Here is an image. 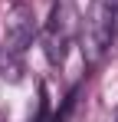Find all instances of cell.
<instances>
[{
    "instance_id": "1",
    "label": "cell",
    "mask_w": 118,
    "mask_h": 122,
    "mask_svg": "<svg viewBox=\"0 0 118 122\" xmlns=\"http://www.w3.org/2000/svg\"><path fill=\"white\" fill-rule=\"evenodd\" d=\"M115 30H118V13L105 0H95V3L89 7L82 26H79V43H82L85 63H98L108 53V46L115 40Z\"/></svg>"
},
{
    "instance_id": "2",
    "label": "cell",
    "mask_w": 118,
    "mask_h": 122,
    "mask_svg": "<svg viewBox=\"0 0 118 122\" xmlns=\"http://www.w3.org/2000/svg\"><path fill=\"white\" fill-rule=\"evenodd\" d=\"M79 26H82V20H79L76 3L72 0H56L53 13H49V23L43 30V50H46V60L53 66L66 63V53H69L72 40L79 36Z\"/></svg>"
},
{
    "instance_id": "3",
    "label": "cell",
    "mask_w": 118,
    "mask_h": 122,
    "mask_svg": "<svg viewBox=\"0 0 118 122\" xmlns=\"http://www.w3.org/2000/svg\"><path fill=\"white\" fill-rule=\"evenodd\" d=\"M39 36V26H36V13L30 3H13L10 13H7V26H3V50L10 53H26L33 40Z\"/></svg>"
},
{
    "instance_id": "4",
    "label": "cell",
    "mask_w": 118,
    "mask_h": 122,
    "mask_svg": "<svg viewBox=\"0 0 118 122\" xmlns=\"http://www.w3.org/2000/svg\"><path fill=\"white\" fill-rule=\"evenodd\" d=\"M0 79H10V82L23 79V56H20V53L0 50Z\"/></svg>"
},
{
    "instance_id": "5",
    "label": "cell",
    "mask_w": 118,
    "mask_h": 122,
    "mask_svg": "<svg viewBox=\"0 0 118 122\" xmlns=\"http://www.w3.org/2000/svg\"><path fill=\"white\" fill-rule=\"evenodd\" d=\"M105 3H108V7H112V10L118 13V0H105Z\"/></svg>"
},
{
    "instance_id": "6",
    "label": "cell",
    "mask_w": 118,
    "mask_h": 122,
    "mask_svg": "<svg viewBox=\"0 0 118 122\" xmlns=\"http://www.w3.org/2000/svg\"><path fill=\"white\" fill-rule=\"evenodd\" d=\"M112 122H118V106H115V116H112Z\"/></svg>"
}]
</instances>
